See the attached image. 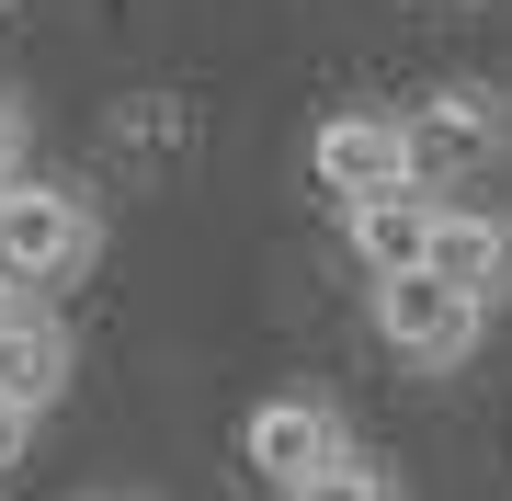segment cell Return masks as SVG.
<instances>
[{
	"label": "cell",
	"mask_w": 512,
	"mask_h": 501,
	"mask_svg": "<svg viewBox=\"0 0 512 501\" xmlns=\"http://www.w3.org/2000/svg\"><path fill=\"white\" fill-rule=\"evenodd\" d=\"M103 251V228H92V205H80L69 183H0V285H12L23 308L46 297V285H69L80 262Z\"/></svg>",
	"instance_id": "1"
},
{
	"label": "cell",
	"mask_w": 512,
	"mask_h": 501,
	"mask_svg": "<svg viewBox=\"0 0 512 501\" xmlns=\"http://www.w3.org/2000/svg\"><path fill=\"white\" fill-rule=\"evenodd\" d=\"M308 171H319V194H342V205L421 183V160H410V114H330V126L308 137Z\"/></svg>",
	"instance_id": "2"
},
{
	"label": "cell",
	"mask_w": 512,
	"mask_h": 501,
	"mask_svg": "<svg viewBox=\"0 0 512 501\" xmlns=\"http://www.w3.org/2000/svg\"><path fill=\"white\" fill-rule=\"evenodd\" d=\"M478 319H490V308H467L444 274H387L376 285V342L399 353V365H467Z\"/></svg>",
	"instance_id": "3"
},
{
	"label": "cell",
	"mask_w": 512,
	"mask_h": 501,
	"mask_svg": "<svg viewBox=\"0 0 512 501\" xmlns=\"http://www.w3.org/2000/svg\"><path fill=\"white\" fill-rule=\"evenodd\" d=\"M239 456H251L262 479L296 501L330 456H353V433H342V410H330V399H262V410H251V433H239Z\"/></svg>",
	"instance_id": "4"
},
{
	"label": "cell",
	"mask_w": 512,
	"mask_h": 501,
	"mask_svg": "<svg viewBox=\"0 0 512 501\" xmlns=\"http://www.w3.org/2000/svg\"><path fill=\"white\" fill-rule=\"evenodd\" d=\"M433 240H444V205L421 194V183L353 205V251H365V274H376V285H387V274H433Z\"/></svg>",
	"instance_id": "5"
},
{
	"label": "cell",
	"mask_w": 512,
	"mask_h": 501,
	"mask_svg": "<svg viewBox=\"0 0 512 501\" xmlns=\"http://www.w3.org/2000/svg\"><path fill=\"white\" fill-rule=\"evenodd\" d=\"M512 137V114H501V92H433L410 114V160H421V183H433V171H478Z\"/></svg>",
	"instance_id": "6"
},
{
	"label": "cell",
	"mask_w": 512,
	"mask_h": 501,
	"mask_svg": "<svg viewBox=\"0 0 512 501\" xmlns=\"http://www.w3.org/2000/svg\"><path fill=\"white\" fill-rule=\"evenodd\" d=\"M433 274L456 285L467 308H512V217H490V205H444Z\"/></svg>",
	"instance_id": "7"
},
{
	"label": "cell",
	"mask_w": 512,
	"mask_h": 501,
	"mask_svg": "<svg viewBox=\"0 0 512 501\" xmlns=\"http://www.w3.org/2000/svg\"><path fill=\"white\" fill-rule=\"evenodd\" d=\"M57 376H69V342H57V319L12 308V319H0V399L46 410V399H57Z\"/></svg>",
	"instance_id": "8"
},
{
	"label": "cell",
	"mask_w": 512,
	"mask_h": 501,
	"mask_svg": "<svg viewBox=\"0 0 512 501\" xmlns=\"http://www.w3.org/2000/svg\"><path fill=\"white\" fill-rule=\"evenodd\" d=\"M296 501H399V479H387L376 456H330V467H319V479L296 490Z\"/></svg>",
	"instance_id": "9"
},
{
	"label": "cell",
	"mask_w": 512,
	"mask_h": 501,
	"mask_svg": "<svg viewBox=\"0 0 512 501\" xmlns=\"http://www.w3.org/2000/svg\"><path fill=\"white\" fill-rule=\"evenodd\" d=\"M23 433H35V410H23V399H0V467L23 456Z\"/></svg>",
	"instance_id": "10"
},
{
	"label": "cell",
	"mask_w": 512,
	"mask_h": 501,
	"mask_svg": "<svg viewBox=\"0 0 512 501\" xmlns=\"http://www.w3.org/2000/svg\"><path fill=\"white\" fill-rule=\"evenodd\" d=\"M12 308H23V297H12V285H0V319H12Z\"/></svg>",
	"instance_id": "11"
}]
</instances>
